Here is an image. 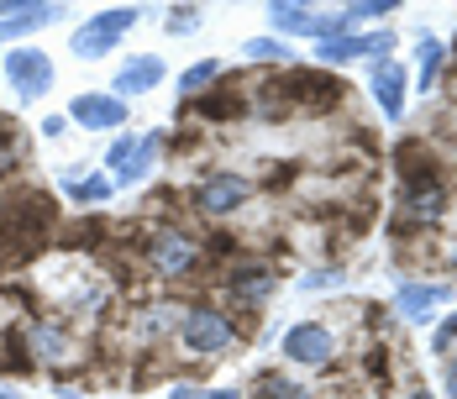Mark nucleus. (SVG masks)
Here are the masks:
<instances>
[{
    "label": "nucleus",
    "instance_id": "19",
    "mask_svg": "<svg viewBox=\"0 0 457 399\" xmlns=\"http://www.w3.org/2000/svg\"><path fill=\"white\" fill-rule=\"evenodd\" d=\"M436 69H442V43L436 37H420V89H431Z\"/></svg>",
    "mask_w": 457,
    "mask_h": 399
},
{
    "label": "nucleus",
    "instance_id": "3",
    "mask_svg": "<svg viewBox=\"0 0 457 399\" xmlns=\"http://www.w3.org/2000/svg\"><path fill=\"white\" fill-rule=\"evenodd\" d=\"M179 342L189 347V353H200V357H216V353L231 347V320L221 311H211V305H195V311L184 315Z\"/></svg>",
    "mask_w": 457,
    "mask_h": 399
},
{
    "label": "nucleus",
    "instance_id": "15",
    "mask_svg": "<svg viewBox=\"0 0 457 399\" xmlns=\"http://www.w3.org/2000/svg\"><path fill=\"white\" fill-rule=\"evenodd\" d=\"M447 300H453L447 284H405V289H400V315H405V320H431L436 305H447Z\"/></svg>",
    "mask_w": 457,
    "mask_h": 399
},
{
    "label": "nucleus",
    "instance_id": "12",
    "mask_svg": "<svg viewBox=\"0 0 457 399\" xmlns=\"http://www.w3.org/2000/svg\"><path fill=\"white\" fill-rule=\"evenodd\" d=\"M27 342H32V362H47V368H69V362H79L74 337L58 331V326H32Z\"/></svg>",
    "mask_w": 457,
    "mask_h": 399
},
{
    "label": "nucleus",
    "instance_id": "24",
    "mask_svg": "<svg viewBox=\"0 0 457 399\" xmlns=\"http://www.w3.org/2000/svg\"><path fill=\"white\" fill-rule=\"evenodd\" d=\"M247 58H258V63H274V58H284V47H278L274 37H253V43H247Z\"/></svg>",
    "mask_w": 457,
    "mask_h": 399
},
{
    "label": "nucleus",
    "instance_id": "22",
    "mask_svg": "<svg viewBox=\"0 0 457 399\" xmlns=\"http://www.w3.org/2000/svg\"><path fill=\"white\" fill-rule=\"evenodd\" d=\"M258 399H305V389L289 384V378H278V373H269V378L258 384Z\"/></svg>",
    "mask_w": 457,
    "mask_h": 399
},
{
    "label": "nucleus",
    "instance_id": "2",
    "mask_svg": "<svg viewBox=\"0 0 457 399\" xmlns=\"http://www.w3.org/2000/svg\"><path fill=\"white\" fill-rule=\"evenodd\" d=\"M47 226H53V205L43 195H16L0 216V268L27 263L37 247H43Z\"/></svg>",
    "mask_w": 457,
    "mask_h": 399
},
{
    "label": "nucleus",
    "instance_id": "23",
    "mask_svg": "<svg viewBox=\"0 0 457 399\" xmlns=\"http://www.w3.org/2000/svg\"><path fill=\"white\" fill-rule=\"evenodd\" d=\"M216 74H221L216 63H195V69H189V74L179 79V89H184V95H195V89H205V85H211Z\"/></svg>",
    "mask_w": 457,
    "mask_h": 399
},
{
    "label": "nucleus",
    "instance_id": "30",
    "mask_svg": "<svg viewBox=\"0 0 457 399\" xmlns=\"http://www.w3.org/2000/svg\"><path fill=\"white\" fill-rule=\"evenodd\" d=\"M411 399H431V395H426V389H420V395H411Z\"/></svg>",
    "mask_w": 457,
    "mask_h": 399
},
{
    "label": "nucleus",
    "instance_id": "7",
    "mask_svg": "<svg viewBox=\"0 0 457 399\" xmlns=\"http://www.w3.org/2000/svg\"><path fill=\"white\" fill-rule=\"evenodd\" d=\"M147 263L174 278V273H189V268L200 263V247H195L184 231H158V237H153V247H147Z\"/></svg>",
    "mask_w": 457,
    "mask_h": 399
},
{
    "label": "nucleus",
    "instance_id": "20",
    "mask_svg": "<svg viewBox=\"0 0 457 399\" xmlns=\"http://www.w3.org/2000/svg\"><path fill=\"white\" fill-rule=\"evenodd\" d=\"M111 189H116V184H111V179H100V174H95V179H69V195H74V200H90V205H95V200H105Z\"/></svg>",
    "mask_w": 457,
    "mask_h": 399
},
{
    "label": "nucleus",
    "instance_id": "17",
    "mask_svg": "<svg viewBox=\"0 0 457 399\" xmlns=\"http://www.w3.org/2000/svg\"><path fill=\"white\" fill-rule=\"evenodd\" d=\"M158 79H163V58H137V63H127L116 74V100L121 95H142V89H153Z\"/></svg>",
    "mask_w": 457,
    "mask_h": 399
},
{
    "label": "nucleus",
    "instance_id": "8",
    "mask_svg": "<svg viewBox=\"0 0 457 399\" xmlns=\"http://www.w3.org/2000/svg\"><path fill=\"white\" fill-rule=\"evenodd\" d=\"M269 21L278 32H305V37H342V16H311V5H269Z\"/></svg>",
    "mask_w": 457,
    "mask_h": 399
},
{
    "label": "nucleus",
    "instance_id": "21",
    "mask_svg": "<svg viewBox=\"0 0 457 399\" xmlns=\"http://www.w3.org/2000/svg\"><path fill=\"white\" fill-rule=\"evenodd\" d=\"M16 158H21V142H16V127L11 121H0V179L16 169Z\"/></svg>",
    "mask_w": 457,
    "mask_h": 399
},
{
    "label": "nucleus",
    "instance_id": "14",
    "mask_svg": "<svg viewBox=\"0 0 457 399\" xmlns=\"http://www.w3.org/2000/svg\"><path fill=\"white\" fill-rule=\"evenodd\" d=\"M373 95H378V111H384L389 121L405 111V69H400L395 58H378V63H373Z\"/></svg>",
    "mask_w": 457,
    "mask_h": 399
},
{
    "label": "nucleus",
    "instance_id": "5",
    "mask_svg": "<svg viewBox=\"0 0 457 399\" xmlns=\"http://www.w3.org/2000/svg\"><path fill=\"white\" fill-rule=\"evenodd\" d=\"M337 353V337L316 326V320H305V326H289V337H284V357L289 362H305V368H320V362H331Z\"/></svg>",
    "mask_w": 457,
    "mask_h": 399
},
{
    "label": "nucleus",
    "instance_id": "11",
    "mask_svg": "<svg viewBox=\"0 0 457 399\" xmlns=\"http://www.w3.org/2000/svg\"><path fill=\"white\" fill-rule=\"evenodd\" d=\"M395 37L389 32H368V37H353V32H342V37H326L316 47L320 63H347V58H368V53H389Z\"/></svg>",
    "mask_w": 457,
    "mask_h": 399
},
{
    "label": "nucleus",
    "instance_id": "10",
    "mask_svg": "<svg viewBox=\"0 0 457 399\" xmlns=\"http://www.w3.org/2000/svg\"><path fill=\"white\" fill-rule=\"evenodd\" d=\"M442 211H447V189H442V184H415V189H405L400 226H436Z\"/></svg>",
    "mask_w": 457,
    "mask_h": 399
},
{
    "label": "nucleus",
    "instance_id": "28",
    "mask_svg": "<svg viewBox=\"0 0 457 399\" xmlns=\"http://www.w3.org/2000/svg\"><path fill=\"white\" fill-rule=\"evenodd\" d=\"M447 389H453V399H457V357L447 362Z\"/></svg>",
    "mask_w": 457,
    "mask_h": 399
},
{
    "label": "nucleus",
    "instance_id": "16",
    "mask_svg": "<svg viewBox=\"0 0 457 399\" xmlns=\"http://www.w3.org/2000/svg\"><path fill=\"white\" fill-rule=\"evenodd\" d=\"M227 289H231V300H237V305H258V300H269V295H274V273H269V268L242 263L237 273H231Z\"/></svg>",
    "mask_w": 457,
    "mask_h": 399
},
{
    "label": "nucleus",
    "instance_id": "26",
    "mask_svg": "<svg viewBox=\"0 0 457 399\" xmlns=\"http://www.w3.org/2000/svg\"><path fill=\"white\" fill-rule=\"evenodd\" d=\"M453 342H457V315L442 326V331H436V342H431V347H436V353H453Z\"/></svg>",
    "mask_w": 457,
    "mask_h": 399
},
{
    "label": "nucleus",
    "instance_id": "29",
    "mask_svg": "<svg viewBox=\"0 0 457 399\" xmlns=\"http://www.w3.org/2000/svg\"><path fill=\"white\" fill-rule=\"evenodd\" d=\"M205 399H237V389H221V395H205Z\"/></svg>",
    "mask_w": 457,
    "mask_h": 399
},
{
    "label": "nucleus",
    "instance_id": "9",
    "mask_svg": "<svg viewBox=\"0 0 457 399\" xmlns=\"http://www.w3.org/2000/svg\"><path fill=\"white\" fill-rule=\"evenodd\" d=\"M247 195H253V184H247V179L216 174V179H205V184H200V195H195V200H200V211H205V216H227V211H237Z\"/></svg>",
    "mask_w": 457,
    "mask_h": 399
},
{
    "label": "nucleus",
    "instance_id": "13",
    "mask_svg": "<svg viewBox=\"0 0 457 399\" xmlns=\"http://www.w3.org/2000/svg\"><path fill=\"white\" fill-rule=\"evenodd\" d=\"M69 116H74L79 127L105 132V127H121V121H127V100H116V95H79V100L69 105Z\"/></svg>",
    "mask_w": 457,
    "mask_h": 399
},
{
    "label": "nucleus",
    "instance_id": "6",
    "mask_svg": "<svg viewBox=\"0 0 457 399\" xmlns=\"http://www.w3.org/2000/svg\"><path fill=\"white\" fill-rule=\"evenodd\" d=\"M5 79L16 85V95H21V100H37V95L53 85V63H47L43 53L21 47V53H11V58H5Z\"/></svg>",
    "mask_w": 457,
    "mask_h": 399
},
{
    "label": "nucleus",
    "instance_id": "27",
    "mask_svg": "<svg viewBox=\"0 0 457 399\" xmlns=\"http://www.w3.org/2000/svg\"><path fill=\"white\" fill-rule=\"evenodd\" d=\"M195 21H200V16H195V5H179V16H174V21H169V32H189V27H195Z\"/></svg>",
    "mask_w": 457,
    "mask_h": 399
},
{
    "label": "nucleus",
    "instance_id": "1",
    "mask_svg": "<svg viewBox=\"0 0 457 399\" xmlns=\"http://www.w3.org/2000/svg\"><path fill=\"white\" fill-rule=\"evenodd\" d=\"M258 95H263L258 100L263 116H289V111H331V105H342L347 85L320 74V69H295V74H284L274 85H263Z\"/></svg>",
    "mask_w": 457,
    "mask_h": 399
},
{
    "label": "nucleus",
    "instance_id": "25",
    "mask_svg": "<svg viewBox=\"0 0 457 399\" xmlns=\"http://www.w3.org/2000/svg\"><path fill=\"white\" fill-rule=\"evenodd\" d=\"M200 111H205V116H242L247 105H242V100H205Z\"/></svg>",
    "mask_w": 457,
    "mask_h": 399
},
{
    "label": "nucleus",
    "instance_id": "4",
    "mask_svg": "<svg viewBox=\"0 0 457 399\" xmlns=\"http://www.w3.org/2000/svg\"><path fill=\"white\" fill-rule=\"evenodd\" d=\"M127 27H137V11H132V5H116V11L95 16V21H85V27L74 32V53H79V58H100V53L116 47V37H121Z\"/></svg>",
    "mask_w": 457,
    "mask_h": 399
},
{
    "label": "nucleus",
    "instance_id": "18",
    "mask_svg": "<svg viewBox=\"0 0 457 399\" xmlns=\"http://www.w3.org/2000/svg\"><path fill=\"white\" fill-rule=\"evenodd\" d=\"M389 11H400V5H395V0H358V5L342 11V32H353V27H363V21H384Z\"/></svg>",
    "mask_w": 457,
    "mask_h": 399
}]
</instances>
